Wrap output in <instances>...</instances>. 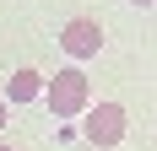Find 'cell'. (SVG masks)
Wrapping results in <instances>:
<instances>
[{
  "instance_id": "cell-2",
  "label": "cell",
  "mask_w": 157,
  "mask_h": 151,
  "mask_svg": "<svg viewBox=\"0 0 157 151\" xmlns=\"http://www.w3.org/2000/svg\"><path fill=\"white\" fill-rule=\"evenodd\" d=\"M81 140L87 146H119L125 140V103H92L81 113Z\"/></svg>"
},
{
  "instance_id": "cell-5",
  "label": "cell",
  "mask_w": 157,
  "mask_h": 151,
  "mask_svg": "<svg viewBox=\"0 0 157 151\" xmlns=\"http://www.w3.org/2000/svg\"><path fill=\"white\" fill-rule=\"evenodd\" d=\"M6 113H11V103H6V97H0V130H6Z\"/></svg>"
},
{
  "instance_id": "cell-7",
  "label": "cell",
  "mask_w": 157,
  "mask_h": 151,
  "mask_svg": "<svg viewBox=\"0 0 157 151\" xmlns=\"http://www.w3.org/2000/svg\"><path fill=\"white\" fill-rule=\"evenodd\" d=\"M0 151H11V146H6V140H0Z\"/></svg>"
},
{
  "instance_id": "cell-3",
  "label": "cell",
  "mask_w": 157,
  "mask_h": 151,
  "mask_svg": "<svg viewBox=\"0 0 157 151\" xmlns=\"http://www.w3.org/2000/svg\"><path fill=\"white\" fill-rule=\"evenodd\" d=\"M60 49L71 60H92L98 49H103V22H98V16H71L65 32H60Z\"/></svg>"
},
{
  "instance_id": "cell-1",
  "label": "cell",
  "mask_w": 157,
  "mask_h": 151,
  "mask_svg": "<svg viewBox=\"0 0 157 151\" xmlns=\"http://www.w3.org/2000/svg\"><path fill=\"white\" fill-rule=\"evenodd\" d=\"M44 103L54 119H81L92 108V87H87L81 65H65V70H54V81H44Z\"/></svg>"
},
{
  "instance_id": "cell-6",
  "label": "cell",
  "mask_w": 157,
  "mask_h": 151,
  "mask_svg": "<svg viewBox=\"0 0 157 151\" xmlns=\"http://www.w3.org/2000/svg\"><path fill=\"white\" fill-rule=\"evenodd\" d=\"M130 6H157V0H130Z\"/></svg>"
},
{
  "instance_id": "cell-4",
  "label": "cell",
  "mask_w": 157,
  "mask_h": 151,
  "mask_svg": "<svg viewBox=\"0 0 157 151\" xmlns=\"http://www.w3.org/2000/svg\"><path fill=\"white\" fill-rule=\"evenodd\" d=\"M44 81L49 76H38L33 65H22V70L6 81V103H33V97H44Z\"/></svg>"
}]
</instances>
